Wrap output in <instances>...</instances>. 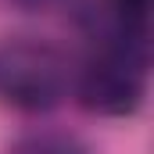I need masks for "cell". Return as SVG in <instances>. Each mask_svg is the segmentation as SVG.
<instances>
[{"mask_svg": "<svg viewBox=\"0 0 154 154\" xmlns=\"http://www.w3.org/2000/svg\"><path fill=\"white\" fill-rule=\"evenodd\" d=\"M68 90V61L39 39H7L0 47V97L22 111H47Z\"/></svg>", "mask_w": 154, "mask_h": 154, "instance_id": "6da1fadb", "label": "cell"}, {"mask_svg": "<svg viewBox=\"0 0 154 154\" xmlns=\"http://www.w3.org/2000/svg\"><path fill=\"white\" fill-rule=\"evenodd\" d=\"M140 61L104 50L79 79V100L82 108L97 111V115H129L140 104Z\"/></svg>", "mask_w": 154, "mask_h": 154, "instance_id": "7a4b0ae2", "label": "cell"}, {"mask_svg": "<svg viewBox=\"0 0 154 154\" xmlns=\"http://www.w3.org/2000/svg\"><path fill=\"white\" fill-rule=\"evenodd\" d=\"M11 154H86V151L79 140L65 136V133H32V136L18 140Z\"/></svg>", "mask_w": 154, "mask_h": 154, "instance_id": "3957f363", "label": "cell"}, {"mask_svg": "<svg viewBox=\"0 0 154 154\" xmlns=\"http://www.w3.org/2000/svg\"><path fill=\"white\" fill-rule=\"evenodd\" d=\"M147 7L151 0H111V11L118 14V22H129V25H143Z\"/></svg>", "mask_w": 154, "mask_h": 154, "instance_id": "277c9868", "label": "cell"}, {"mask_svg": "<svg viewBox=\"0 0 154 154\" xmlns=\"http://www.w3.org/2000/svg\"><path fill=\"white\" fill-rule=\"evenodd\" d=\"M22 7H32V11H39V7H54V4H61V0H18Z\"/></svg>", "mask_w": 154, "mask_h": 154, "instance_id": "5b68a950", "label": "cell"}]
</instances>
